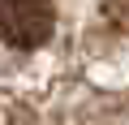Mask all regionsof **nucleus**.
I'll use <instances>...</instances> for the list:
<instances>
[{
	"instance_id": "1",
	"label": "nucleus",
	"mask_w": 129,
	"mask_h": 125,
	"mask_svg": "<svg viewBox=\"0 0 129 125\" xmlns=\"http://www.w3.org/2000/svg\"><path fill=\"white\" fill-rule=\"evenodd\" d=\"M56 26V5L52 0H0V39L9 47H43Z\"/></svg>"
}]
</instances>
